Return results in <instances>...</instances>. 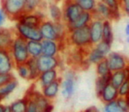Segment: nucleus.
I'll return each instance as SVG.
<instances>
[{
  "mask_svg": "<svg viewBox=\"0 0 129 112\" xmlns=\"http://www.w3.org/2000/svg\"><path fill=\"white\" fill-rule=\"evenodd\" d=\"M26 97L33 100L37 108L38 112H53L54 104L53 101L45 98L37 89L31 88L26 94Z\"/></svg>",
  "mask_w": 129,
  "mask_h": 112,
  "instance_id": "39448f33",
  "label": "nucleus"
},
{
  "mask_svg": "<svg viewBox=\"0 0 129 112\" xmlns=\"http://www.w3.org/2000/svg\"><path fill=\"white\" fill-rule=\"evenodd\" d=\"M93 20V14L91 13H88V12H82L77 20L72 24L67 26L68 30H72V29L76 28H81V27H88L90 24V22Z\"/></svg>",
  "mask_w": 129,
  "mask_h": 112,
  "instance_id": "412c9836",
  "label": "nucleus"
},
{
  "mask_svg": "<svg viewBox=\"0 0 129 112\" xmlns=\"http://www.w3.org/2000/svg\"><path fill=\"white\" fill-rule=\"evenodd\" d=\"M60 74H59V71L57 69L53 70H49V71H42L40 72L39 76H38L37 80H36L37 82L38 86L40 88L45 86L49 85V84L52 83V82L56 81V80H60Z\"/></svg>",
  "mask_w": 129,
  "mask_h": 112,
  "instance_id": "4468645a",
  "label": "nucleus"
},
{
  "mask_svg": "<svg viewBox=\"0 0 129 112\" xmlns=\"http://www.w3.org/2000/svg\"><path fill=\"white\" fill-rule=\"evenodd\" d=\"M15 32L13 28H0V49H9L13 38L15 37Z\"/></svg>",
  "mask_w": 129,
  "mask_h": 112,
  "instance_id": "4be33fe9",
  "label": "nucleus"
},
{
  "mask_svg": "<svg viewBox=\"0 0 129 112\" xmlns=\"http://www.w3.org/2000/svg\"><path fill=\"white\" fill-rule=\"evenodd\" d=\"M16 21H19L24 25L29 26V27H39L43 20L34 12V13H24L23 14L19 17Z\"/></svg>",
  "mask_w": 129,
  "mask_h": 112,
  "instance_id": "aec40b11",
  "label": "nucleus"
},
{
  "mask_svg": "<svg viewBox=\"0 0 129 112\" xmlns=\"http://www.w3.org/2000/svg\"><path fill=\"white\" fill-rule=\"evenodd\" d=\"M14 68L15 64L11 57L9 50L0 49V73H12Z\"/></svg>",
  "mask_w": 129,
  "mask_h": 112,
  "instance_id": "f8f14e48",
  "label": "nucleus"
},
{
  "mask_svg": "<svg viewBox=\"0 0 129 112\" xmlns=\"http://www.w3.org/2000/svg\"><path fill=\"white\" fill-rule=\"evenodd\" d=\"M27 105V98L24 96L23 98H20L13 101L10 105H8L11 112H26Z\"/></svg>",
  "mask_w": 129,
  "mask_h": 112,
  "instance_id": "c85d7f7f",
  "label": "nucleus"
},
{
  "mask_svg": "<svg viewBox=\"0 0 129 112\" xmlns=\"http://www.w3.org/2000/svg\"><path fill=\"white\" fill-rule=\"evenodd\" d=\"M94 19H99L104 20H111V12L105 4L99 0L95 10L92 13Z\"/></svg>",
  "mask_w": 129,
  "mask_h": 112,
  "instance_id": "6ab92c4d",
  "label": "nucleus"
},
{
  "mask_svg": "<svg viewBox=\"0 0 129 112\" xmlns=\"http://www.w3.org/2000/svg\"><path fill=\"white\" fill-rule=\"evenodd\" d=\"M15 70L17 71V74L22 80H28L29 79V71L27 65L26 64H18V65H15Z\"/></svg>",
  "mask_w": 129,
  "mask_h": 112,
  "instance_id": "f704fd0d",
  "label": "nucleus"
},
{
  "mask_svg": "<svg viewBox=\"0 0 129 112\" xmlns=\"http://www.w3.org/2000/svg\"><path fill=\"white\" fill-rule=\"evenodd\" d=\"M93 46H95V48H96L97 50H98L105 57H107L108 54L111 51V43H107V42L103 41V40L101 42H99V43H97L96 44L93 45Z\"/></svg>",
  "mask_w": 129,
  "mask_h": 112,
  "instance_id": "c9c22d12",
  "label": "nucleus"
},
{
  "mask_svg": "<svg viewBox=\"0 0 129 112\" xmlns=\"http://www.w3.org/2000/svg\"><path fill=\"white\" fill-rule=\"evenodd\" d=\"M36 64L40 72L49 70L58 69L61 65V60L58 57H48V56H40L36 58Z\"/></svg>",
  "mask_w": 129,
  "mask_h": 112,
  "instance_id": "9d476101",
  "label": "nucleus"
},
{
  "mask_svg": "<svg viewBox=\"0 0 129 112\" xmlns=\"http://www.w3.org/2000/svg\"><path fill=\"white\" fill-rule=\"evenodd\" d=\"M19 86V81L16 79H13L12 80L8 81L5 85L0 86V102L6 100L8 96H10Z\"/></svg>",
  "mask_w": 129,
  "mask_h": 112,
  "instance_id": "393cba45",
  "label": "nucleus"
},
{
  "mask_svg": "<svg viewBox=\"0 0 129 112\" xmlns=\"http://www.w3.org/2000/svg\"><path fill=\"white\" fill-rule=\"evenodd\" d=\"M77 75L74 69H69L64 71L62 78H60V91L59 94L66 101H69L75 94Z\"/></svg>",
  "mask_w": 129,
  "mask_h": 112,
  "instance_id": "7ed1b4c3",
  "label": "nucleus"
},
{
  "mask_svg": "<svg viewBox=\"0 0 129 112\" xmlns=\"http://www.w3.org/2000/svg\"><path fill=\"white\" fill-rule=\"evenodd\" d=\"M26 112H38L35 102L33 101V100L29 99V98H27V108H26Z\"/></svg>",
  "mask_w": 129,
  "mask_h": 112,
  "instance_id": "79ce46f5",
  "label": "nucleus"
},
{
  "mask_svg": "<svg viewBox=\"0 0 129 112\" xmlns=\"http://www.w3.org/2000/svg\"><path fill=\"white\" fill-rule=\"evenodd\" d=\"M81 13L82 11L74 0H64L62 7V21L67 26L70 25L77 20Z\"/></svg>",
  "mask_w": 129,
  "mask_h": 112,
  "instance_id": "423d86ee",
  "label": "nucleus"
},
{
  "mask_svg": "<svg viewBox=\"0 0 129 112\" xmlns=\"http://www.w3.org/2000/svg\"><path fill=\"white\" fill-rule=\"evenodd\" d=\"M5 112H11L9 109V107H8V105H6V110H5Z\"/></svg>",
  "mask_w": 129,
  "mask_h": 112,
  "instance_id": "de8ad7c7",
  "label": "nucleus"
},
{
  "mask_svg": "<svg viewBox=\"0 0 129 112\" xmlns=\"http://www.w3.org/2000/svg\"><path fill=\"white\" fill-rule=\"evenodd\" d=\"M15 34L20 36L25 41H42V36L40 34L39 27H33L24 25L19 21H16L15 27L13 28Z\"/></svg>",
  "mask_w": 129,
  "mask_h": 112,
  "instance_id": "0eeeda50",
  "label": "nucleus"
},
{
  "mask_svg": "<svg viewBox=\"0 0 129 112\" xmlns=\"http://www.w3.org/2000/svg\"><path fill=\"white\" fill-rule=\"evenodd\" d=\"M26 64L27 65V68H28V71H29L28 80H30V81H36L40 74V71L37 67V64H36V59L29 58L27 61Z\"/></svg>",
  "mask_w": 129,
  "mask_h": 112,
  "instance_id": "c756f323",
  "label": "nucleus"
},
{
  "mask_svg": "<svg viewBox=\"0 0 129 112\" xmlns=\"http://www.w3.org/2000/svg\"><path fill=\"white\" fill-rule=\"evenodd\" d=\"M116 103L119 108L120 112H129V103L127 98L118 97L116 100Z\"/></svg>",
  "mask_w": 129,
  "mask_h": 112,
  "instance_id": "4c0bfd02",
  "label": "nucleus"
},
{
  "mask_svg": "<svg viewBox=\"0 0 129 112\" xmlns=\"http://www.w3.org/2000/svg\"><path fill=\"white\" fill-rule=\"evenodd\" d=\"M6 19H7V16H6V13L3 11L2 8H0V28L4 27L5 23L6 21Z\"/></svg>",
  "mask_w": 129,
  "mask_h": 112,
  "instance_id": "37998d69",
  "label": "nucleus"
},
{
  "mask_svg": "<svg viewBox=\"0 0 129 112\" xmlns=\"http://www.w3.org/2000/svg\"><path fill=\"white\" fill-rule=\"evenodd\" d=\"M102 28L103 20L99 19H94L88 25L89 29V36L91 45H95L102 41Z\"/></svg>",
  "mask_w": 129,
  "mask_h": 112,
  "instance_id": "ddd939ff",
  "label": "nucleus"
},
{
  "mask_svg": "<svg viewBox=\"0 0 129 112\" xmlns=\"http://www.w3.org/2000/svg\"><path fill=\"white\" fill-rule=\"evenodd\" d=\"M102 40L112 44L113 40H114V34H113L111 20H104L103 21Z\"/></svg>",
  "mask_w": 129,
  "mask_h": 112,
  "instance_id": "cd10ccee",
  "label": "nucleus"
},
{
  "mask_svg": "<svg viewBox=\"0 0 129 112\" xmlns=\"http://www.w3.org/2000/svg\"><path fill=\"white\" fill-rule=\"evenodd\" d=\"M109 7L111 12V20H118L121 17L119 0H100Z\"/></svg>",
  "mask_w": 129,
  "mask_h": 112,
  "instance_id": "a878e982",
  "label": "nucleus"
},
{
  "mask_svg": "<svg viewBox=\"0 0 129 112\" xmlns=\"http://www.w3.org/2000/svg\"><path fill=\"white\" fill-rule=\"evenodd\" d=\"M82 12L93 13L98 0H74Z\"/></svg>",
  "mask_w": 129,
  "mask_h": 112,
  "instance_id": "7c9ffc66",
  "label": "nucleus"
},
{
  "mask_svg": "<svg viewBox=\"0 0 129 112\" xmlns=\"http://www.w3.org/2000/svg\"><path fill=\"white\" fill-rule=\"evenodd\" d=\"M129 71L128 68L121 71H113L110 73V84L113 86L114 87L118 88L121 84H123L126 80H128Z\"/></svg>",
  "mask_w": 129,
  "mask_h": 112,
  "instance_id": "5701e85b",
  "label": "nucleus"
},
{
  "mask_svg": "<svg viewBox=\"0 0 129 112\" xmlns=\"http://www.w3.org/2000/svg\"><path fill=\"white\" fill-rule=\"evenodd\" d=\"M27 50L28 53L29 58H38L42 53V43L41 41H27Z\"/></svg>",
  "mask_w": 129,
  "mask_h": 112,
  "instance_id": "bb28decb",
  "label": "nucleus"
},
{
  "mask_svg": "<svg viewBox=\"0 0 129 112\" xmlns=\"http://www.w3.org/2000/svg\"><path fill=\"white\" fill-rule=\"evenodd\" d=\"M6 105L3 104L2 102H0V112H5V110H6Z\"/></svg>",
  "mask_w": 129,
  "mask_h": 112,
  "instance_id": "49530a36",
  "label": "nucleus"
},
{
  "mask_svg": "<svg viewBox=\"0 0 129 112\" xmlns=\"http://www.w3.org/2000/svg\"><path fill=\"white\" fill-rule=\"evenodd\" d=\"M95 71H96L97 77L106 76V75H109L111 73L109 66H108V64L105 59L100 61L95 64Z\"/></svg>",
  "mask_w": 129,
  "mask_h": 112,
  "instance_id": "473e14b6",
  "label": "nucleus"
},
{
  "mask_svg": "<svg viewBox=\"0 0 129 112\" xmlns=\"http://www.w3.org/2000/svg\"><path fill=\"white\" fill-rule=\"evenodd\" d=\"M39 31L43 40H52V41H58L57 33H56L55 23L51 20H43L39 26Z\"/></svg>",
  "mask_w": 129,
  "mask_h": 112,
  "instance_id": "9b49d317",
  "label": "nucleus"
},
{
  "mask_svg": "<svg viewBox=\"0 0 129 112\" xmlns=\"http://www.w3.org/2000/svg\"><path fill=\"white\" fill-rule=\"evenodd\" d=\"M47 13L52 22L62 21V7L58 5L57 0H50L47 4Z\"/></svg>",
  "mask_w": 129,
  "mask_h": 112,
  "instance_id": "2eb2a0df",
  "label": "nucleus"
},
{
  "mask_svg": "<svg viewBox=\"0 0 129 112\" xmlns=\"http://www.w3.org/2000/svg\"><path fill=\"white\" fill-rule=\"evenodd\" d=\"M14 78L15 77L13 76V73H6V74L0 73V86L5 85L6 83H7L8 81H10Z\"/></svg>",
  "mask_w": 129,
  "mask_h": 112,
  "instance_id": "ea45409f",
  "label": "nucleus"
},
{
  "mask_svg": "<svg viewBox=\"0 0 129 112\" xmlns=\"http://www.w3.org/2000/svg\"><path fill=\"white\" fill-rule=\"evenodd\" d=\"M102 112H120L118 105L116 103V101H111L108 103H104V106L101 110Z\"/></svg>",
  "mask_w": 129,
  "mask_h": 112,
  "instance_id": "58836bf2",
  "label": "nucleus"
},
{
  "mask_svg": "<svg viewBox=\"0 0 129 112\" xmlns=\"http://www.w3.org/2000/svg\"><path fill=\"white\" fill-rule=\"evenodd\" d=\"M44 0H26L25 13H34L40 8H43Z\"/></svg>",
  "mask_w": 129,
  "mask_h": 112,
  "instance_id": "2f4dec72",
  "label": "nucleus"
},
{
  "mask_svg": "<svg viewBox=\"0 0 129 112\" xmlns=\"http://www.w3.org/2000/svg\"><path fill=\"white\" fill-rule=\"evenodd\" d=\"M66 41L70 46L75 49L87 50L92 46L90 43L89 29L88 27L68 30Z\"/></svg>",
  "mask_w": 129,
  "mask_h": 112,
  "instance_id": "f257e3e1",
  "label": "nucleus"
},
{
  "mask_svg": "<svg viewBox=\"0 0 129 112\" xmlns=\"http://www.w3.org/2000/svg\"><path fill=\"white\" fill-rule=\"evenodd\" d=\"M105 58L106 57L93 45L90 48H88L85 52V62L87 63L88 65H91V64L95 65L97 63Z\"/></svg>",
  "mask_w": 129,
  "mask_h": 112,
  "instance_id": "a211bd4d",
  "label": "nucleus"
},
{
  "mask_svg": "<svg viewBox=\"0 0 129 112\" xmlns=\"http://www.w3.org/2000/svg\"><path fill=\"white\" fill-rule=\"evenodd\" d=\"M59 91H60V80H56L40 88L41 94L51 101H53L57 97V95L59 94Z\"/></svg>",
  "mask_w": 129,
  "mask_h": 112,
  "instance_id": "dca6fc26",
  "label": "nucleus"
},
{
  "mask_svg": "<svg viewBox=\"0 0 129 112\" xmlns=\"http://www.w3.org/2000/svg\"><path fill=\"white\" fill-rule=\"evenodd\" d=\"M103 103H108L111 101H116L118 98V89L113 87L111 84H108L104 87V88L101 91L100 94L97 95Z\"/></svg>",
  "mask_w": 129,
  "mask_h": 112,
  "instance_id": "f3484780",
  "label": "nucleus"
},
{
  "mask_svg": "<svg viewBox=\"0 0 129 112\" xmlns=\"http://www.w3.org/2000/svg\"><path fill=\"white\" fill-rule=\"evenodd\" d=\"M111 72L121 71L128 68V58L124 54L117 51H111L105 58Z\"/></svg>",
  "mask_w": 129,
  "mask_h": 112,
  "instance_id": "6e6552de",
  "label": "nucleus"
},
{
  "mask_svg": "<svg viewBox=\"0 0 129 112\" xmlns=\"http://www.w3.org/2000/svg\"><path fill=\"white\" fill-rule=\"evenodd\" d=\"M64 41H52V40H42V53L48 57H58Z\"/></svg>",
  "mask_w": 129,
  "mask_h": 112,
  "instance_id": "1a4fd4ad",
  "label": "nucleus"
},
{
  "mask_svg": "<svg viewBox=\"0 0 129 112\" xmlns=\"http://www.w3.org/2000/svg\"><path fill=\"white\" fill-rule=\"evenodd\" d=\"M26 0H1V8L7 18L16 21L25 13Z\"/></svg>",
  "mask_w": 129,
  "mask_h": 112,
  "instance_id": "20e7f679",
  "label": "nucleus"
},
{
  "mask_svg": "<svg viewBox=\"0 0 129 112\" xmlns=\"http://www.w3.org/2000/svg\"><path fill=\"white\" fill-rule=\"evenodd\" d=\"M110 83V74L106 75V76H102V77H97L96 80H95V94L96 95H98L101 93V91L104 88L106 85Z\"/></svg>",
  "mask_w": 129,
  "mask_h": 112,
  "instance_id": "72a5a7b5",
  "label": "nucleus"
},
{
  "mask_svg": "<svg viewBox=\"0 0 129 112\" xmlns=\"http://www.w3.org/2000/svg\"><path fill=\"white\" fill-rule=\"evenodd\" d=\"M125 34L127 38L129 37V23H127L125 27Z\"/></svg>",
  "mask_w": 129,
  "mask_h": 112,
  "instance_id": "a18cd8bd",
  "label": "nucleus"
},
{
  "mask_svg": "<svg viewBox=\"0 0 129 112\" xmlns=\"http://www.w3.org/2000/svg\"><path fill=\"white\" fill-rule=\"evenodd\" d=\"M118 97L127 98L129 94V80H126L123 84L118 87Z\"/></svg>",
  "mask_w": 129,
  "mask_h": 112,
  "instance_id": "e433bc0d",
  "label": "nucleus"
},
{
  "mask_svg": "<svg viewBox=\"0 0 129 112\" xmlns=\"http://www.w3.org/2000/svg\"><path fill=\"white\" fill-rule=\"evenodd\" d=\"M83 112H102V111H101V109L98 107L95 106V105H91V106L85 108Z\"/></svg>",
  "mask_w": 129,
  "mask_h": 112,
  "instance_id": "c03bdc74",
  "label": "nucleus"
},
{
  "mask_svg": "<svg viewBox=\"0 0 129 112\" xmlns=\"http://www.w3.org/2000/svg\"><path fill=\"white\" fill-rule=\"evenodd\" d=\"M120 9L125 15L129 14V0H119Z\"/></svg>",
  "mask_w": 129,
  "mask_h": 112,
  "instance_id": "a19ab883",
  "label": "nucleus"
},
{
  "mask_svg": "<svg viewBox=\"0 0 129 112\" xmlns=\"http://www.w3.org/2000/svg\"><path fill=\"white\" fill-rule=\"evenodd\" d=\"M85 52L86 50L73 48L68 56V62L74 67H80L82 65L85 60Z\"/></svg>",
  "mask_w": 129,
  "mask_h": 112,
  "instance_id": "b1692460",
  "label": "nucleus"
},
{
  "mask_svg": "<svg viewBox=\"0 0 129 112\" xmlns=\"http://www.w3.org/2000/svg\"><path fill=\"white\" fill-rule=\"evenodd\" d=\"M9 52L15 65L26 64L29 59V56L27 50V41L15 35L9 47Z\"/></svg>",
  "mask_w": 129,
  "mask_h": 112,
  "instance_id": "f03ea898",
  "label": "nucleus"
}]
</instances>
